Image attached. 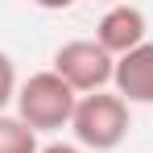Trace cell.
<instances>
[{"label":"cell","instance_id":"cell-4","mask_svg":"<svg viewBox=\"0 0 153 153\" xmlns=\"http://www.w3.org/2000/svg\"><path fill=\"white\" fill-rule=\"evenodd\" d=\"M95 42H100L112 58H124V54H128V50H137L141 42H149L145 13H141L137 4H128V0L108 4V13H103L100 25H95Z\"/></svg>","mask_w":153,"mask_h":153},{"label":"cell","instance_id":"cell-8","mask_svg":"<svg viewBox=\"0 0 153 153\" xmlns=\"http://www.w3.org/2000/svg\"><path fill=\"white\" fill-rule=\"evenodd\" d=\"M42 153H87L83 145H66V141H54V145H46Z\"/></svg>","mask_w":153,"mask_h":153},{"label":"cell","instance_id":"cell-7","mask_svg":"<svg viewBox=\"0 0 153 153\" xmlns=\"http://www.w3.org/2000/svg\"><path fill=\"white\" fill-rule=\"evenodd\" d=\"M17 66H13V58L0 50V112L8 108V103H17Z\"/></svg>","mask_w":153,"mask_h":153},{"label":"cell","instance_id":"cell-10","mask_svg":"<svg viewBox=\"0 0 153 153\" xmlns=\"http://www.w3.org/2000/svg\"><path fill=\"white\" fill-rule=\"evenodd\" d=\"M103 4H120V0H103Z\"/></svg>","mask_w":153,"mask_h":153},{"label":"cell","instance_id":"cell-6","mask_svg":"<svg viewBox=\"0 0 153 153\" xmlns=\"http://www.w3.org/2000/svg\"><path fill=\"white\" fill-rule=\"evenodd\" d=\"M0 153H42L37 149V132L21 116L0 112Z\"/></svg>","mask_w":153,"mask_h":153},{"label":"cell","instance_id":"cell-2","mask_svg":"<svg viewBox=\"0 0 153 153\" xmlns=\"http://www.w3.org/2000/svg\"><path fill=\"white\" fill-rule=\"evenodd\" d=\"M79 91L54 71H37L17 87V116L33 132H54V128H71Z\"/></svg>","mask_w":153,"mask_h":153},{"label":"cell","instance_id":"cell-9","mask_svg":"<svg viewBox=\"0 0 153 153\" xmlns=\"http://www.w3.org/2000/svg\"><path fill=\"white\" fill-rule=\"evenodd\" d=\"M37 8H46V13H62V8H71L75 0H33Z\"/></svg>","mask_w":153,"mask_h":153},{"label":"cell","instance_id":"cell-5","mask_svg":"<svg viewBox=\"0 0 153 153\" xmlns=\"http://www.w3.org/2000/svg\"><path fill=\"white\" fill-rule=\"evenodd\" d=\"M112 83H116V95H124L128 103H153V37L128 50L124 58H116Z\"/></svg>","mask_w":153,"mask_h":153},{"label":"cell","instance_id":"cell-1","mask_svg":"<svg viewBox=\"0 0 153 153\" xmlns=\"http://www.w3.org/2000/svg\"><path fill=\"white\" fill-rule=\"evenodd\" d=\"M132 128L128 116V100L116 91H91V95H79L75 116H71V132H75V145H83L87 153H108L116 149Z\"/></svg>","mask_w":153,"mask_h":153},{"label":"cell","instance_id":"cell-3","mask_svg":"<svg viewBox=\"0 0 153 153\" xmlns=\"http://www.w3.org/2000/svg\"><path fill=\"white\" fill-rule=\"evenodd\" d=\"M54 75H62L79 95H91V91H103L112 75H116V58L103 50L95 37H75L66 46L54 50Z\"/></svg>","mask_w":153,"mask_h":153}]
</instances>
